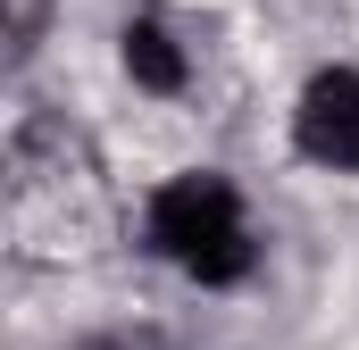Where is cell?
Segmentation results:
<instances>
[{"mask_svg": "<svg viewBox=\"0 0 359 350\" xmlns=\"http://www.w3.org/2000/svg\"><path fill=\"white\" fill-rule=\"evenodd\" d=\"M8 242H17V259H84L100 251V234H109V192H100V167H92V150L59 125V117H25L17 125V142H8Z\"/></svg>", "mask_w": 359, "mask_h": 350, "instance_id": "6da1fadb", "label": "cell"}, {"mask_svg": "<svg viewBox=\"0 0 359 350\" xmlns=\"http://www.w3.org/2000/svg\"><path fill=\"white\" fill-rule=\"evenodd\" d=\"M151 242H159V259H176L192 284H243L251 259H259V242H251V217H243V200H234V183L209 167L176 175L159 200H151Z\"/></svg>", "mask_w": 359, "mask_h": 350, "instance_id": "7a4b0ae2", "label": "cell"}, {"mask_svg": "<svg viewBox=\"0 0 359 350\" xmlns=\"http://www.w3.org/2000/svg\"><path fill=\"white\" fill-rule=\"evenodd\" d=\"M292 142H301V159H318V167L359 175V76L351 67H318V76H309L301 108H292Z\"/></svg>", "mask_w": 359, "mask_h": 350, "instance_id": "3957f363", "label": "cell"}, {"mask_svg": "<svg viewBox=\"0 0 359 350\" xmlns=\"http://www.w3.org/2000/svg\"><path fill=\"white\" fill-rule=\"evenodd\" d=\"M126 76L142 92H184V50H176V34L159 17H134L126 25Z\"/></svg>", "mask_w": 359, "mask_h": 350, "instance_id": "277c9868", "label": "cell"}]
</instances>
